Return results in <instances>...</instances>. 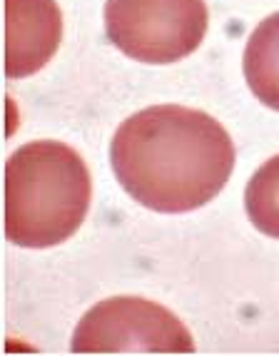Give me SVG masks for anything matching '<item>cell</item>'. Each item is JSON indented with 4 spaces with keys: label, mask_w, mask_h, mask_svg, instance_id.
<instances>
[{
    "label": "cell",
    "mask_w": 279,
    "mask_h": 356,
    "mask_svg": "<svg viewBox=\"0 0 279 356\" xmlns=\"http://www.w3.org/2000/svg\"><path fill=\"white\" fill-rule=\"evenodd\" d=\"M242 70L252 95L279 113V10L252 30L244 48Z\"/></svg>",
    "instance_id": "cell-6"
},
{
    "label": "cell",
    "mask_w": 279,
    "mask_h": 356,
    "mask_svg": "<svg viewBox=\"0 0 279 356\" xmlns=\"http://www.w3.org/2000/svg\"><path fill=\"white\" fill-rule=\"evenodd\" d=\"M63 42L55 0H6V77L23 80L48 65Z\"/></svg>",
    "instance_id": "cell-5"
},
{
    "label": "cell",
    "mask_w": 279,
    "mask_h": 356,
    "mask_svg": "<svg viewBox=\"0 0 279 356\" xmlns=\"http://www.w3.org/2000/svg\"><path fill=\"white\" fill-rule=\"evenodd\" d=\"M75 354H192L195 339L182 319L143 297L102 299L72 332Z\"/></svg>",
    "instance_id": "cell-4"
},
{
    "label": "cell",
    "mask_w": 279,
    "mask_h": 356,
    "mask_svg": "<svg viewBox=\"0 0 279 356\" xmlns=\"http://www.w3.org/2000/svg\"><path fill=\"white\" fill-rule=\"evenodd\" d=\"M244 209L255 229L279 239V154L269 157L247 182Z\"/></svg>",
    "instance_id": "cell-7"
},
{
    "label": "cell",
    "mask_w": 279,
    "mask_h": 356,
    "mask_svg": "<svg viewBox=\"0 0 279 356\" xmlns=\"http://www.w3.org/2000/svg\"><path fill=\"white\" fill-rule=\"evenodd\" d=\"M205 0H107L105 33L120 53L148 65H170L202 45Z\"/></svg>",
    "instance_id": "cell-3"
},
{
    "label": "cell",
    "mask_w": 279,
    "mask_h": 356,
    "mask_svg": "<svg viewBox=\"0 0 279 356\" xmlns=\"http://www.w3.org/2000/svg\"><path fill=\"white\" fill-rule=\"evenodd\" d=\"M93 177L77 149L35 140L6 162V237L28 250L70 239L88 217Z\"/></svg>",
    "instance_id": "cell-2"
},
{
    "label": "cell",
    "mask_w": 279,
    "mask_h": 356,
    "mask_svg": "<svg viewBox=\"0 0 279 356\" xmlns=\"http://www.w3.org/2000/svg\"><path fill=\"white\" fill-rule=\"evenodd\" d=\"M234 143L222 122L184 105L145 107L118 127L110 165L137 204L162 214L205 207L234 170Z\"/></svg>",
    "instance_id": "cell-1"
}]
</instances>
